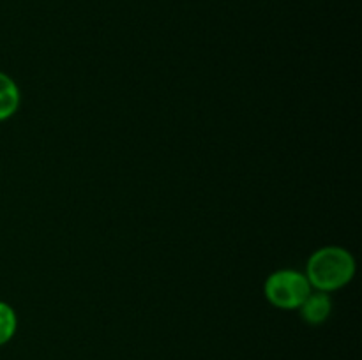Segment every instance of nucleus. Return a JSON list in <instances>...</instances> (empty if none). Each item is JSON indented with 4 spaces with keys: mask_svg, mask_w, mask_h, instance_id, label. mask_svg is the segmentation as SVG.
Instances as JSON below:
<instances>
[{
    "mask_svg": "<svg viewBox=\"0 0 362 360\" xmlns=\"http://www.w3.org/2000/svg\"><path fill=\"white\" fill-rule=\"evenodd\" d=\"M21 102L20 88L16 81L6 73H0V122L11 119L18 112Z\"/></svg>",
    "mask_w": 362,
    "mask_h": 360,
    "instance_id": "obj_4",
    "label": "nucleus"
},
{
    "mask_svg": "<svg viewBox=\"0 0 362 360\" xmlns=\"http://www.w3.org/2000/svg\"><path fill=\"white\" fill-rule=\"evenodd\" d=\"M356 275V260L345 247L327 246L317 249L306 265V277L317 292H336Z\"/></svg>",
    "mask_w": 362,
    "mask_h": 360,
    "instance_id": "obj_1",
    "label": "nucleus"
},
{
    "mask_svg": "<svg viewBox=\"0 0 362 360\" xmlns=\"http://www.w3.org/2000/svg\"><path fill=\"white\" fill-rule=\"evenodd\" d=\"M308 325H322L332 313V299L325 292H311L297 309Z\"/></svg>",
    "mask_w": 362,
    "mask_h": 360,
    "instance_id": "obj_3",
    "label": "nucleus"
},
{
    "mask_svg": "<svg viewBox=\"0 0 362 360\" xmlns=\"http://www.w3.org/2000/svg\"><path fill=\"white\" fill-rule=\"evenodd\" d=\"M313 292L306 274L299 270H276L265 279V299L283 311H297L306 296Z\"/></svg>",
    "mask_w": 362,
    "mask_h": 360,
    "instance_id": "obj_2",
    "label": "nucleus"
},
{
    "mask_svg": "<svg viewBox=\"0 0 362 360\" xmlns=\"http://www.w3.org/2000/svg\"><path fill=\"white\" fill-rule=\"evenodd\" d=\"M18 328V318L13 307L0 300V346L7 344L14 337Z\"/></svg>",
    "mask_w": 362,
    "mask_h": 360,
    "instance_id": "obj_5",
    "label": "nucleus"
}]
</instances>
